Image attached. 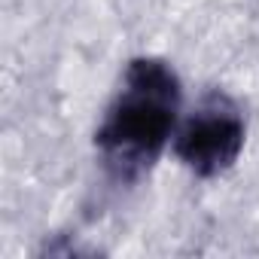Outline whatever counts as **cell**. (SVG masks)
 I'll return each mask as SVG.
<instances>
[{
  "label": "cell",
  "mask_w": 259,
  "mask_h": 259,
  "mask_svg": "<svg viewBox=\"0 0 259 259\" xmlns=\"http://www.w3.org/2000/svg\"><path fill=\"white\" fill-rule=\"evenodd\" d=\"M247 147V113L223 89H207L183 116L171 141L174 159L198 180L229 174Z\"/></svg>",
  "instance_id": "cell-2"
},
{
  "label": "cell",
  "mask_w": 259,
  "mask_h": 259,
  "mask_svg": "<svg viewBox=\"0 0 259 259\" xmlns=\"http://www.w3.org/2000/svg\"><path fill=\"white\" fill-rule=\"evenodd\" d=\"M180 116L183 82L174 64L159 55L132 58L92 138L104 177L116 186L141 183L171 150Z\"/></svg>",
  "instance_id": "cell-1"
}]
</instances>
